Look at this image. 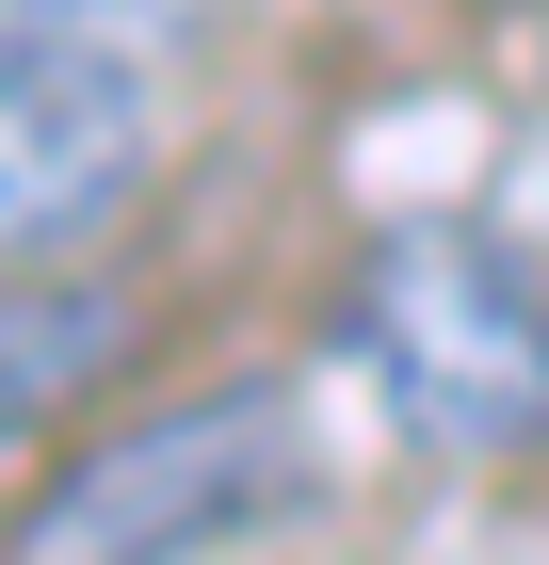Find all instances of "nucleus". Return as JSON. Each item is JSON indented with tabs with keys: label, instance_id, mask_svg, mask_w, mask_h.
Instances as JSON below:
<instances>
[{
	"label": "nucleus",
	"instance_id": "obj_1",
	"mask_svg": "<svg viewBox=\"0 0 549 565\" xmlns=\"http://www.w3.org/2000/svg\"><path fill=\"white\" fill-rule=\"evenodd\" d=\"M339 355L453 469L549 452V291L485 226H388L372 259H356V291H339Z\"/></svg>",
	"mask_w": 549,
	"mask_h": 565
},
{
	"label": "nucleus",
	"instance_id": "obj_3",
	"mask_svg": "<svg viewBox=\"0 0 549 565\" xmlns=\"http://www.w3.org/2000/svg\"><path fill=\"white\" fill-rule=\"evenodd\" d=\"M162 162V97L146 65H65V49H0V259H65L146 194Z\"/></svg>",
	"mask_w": 549,
	"mask_h": 565
},
{
	"label": "nucleus",
	"instance_id": "obj_4",
	"mask_svg": "<svg viewBox=\"0 0 549 565\" xmlns=\"http://www.w3.org/2000/svg\"><path fill=\"white\" fill-rule=\"evenodd\" d=\"M129 372V291H82V275H17L0 259V469L33 452L82 388Z\"/></svg>",
	"mask_w": 549,
	"mask_h": 565
},
{
	"label": "nucleus",
	"instance_id": "obj_5",
	"mask_svg": "<svg viewBox=\"0 0 549 565\" xmlns=\"http://www.w3.org/2000/svg\"><path fill=\"white\" fill-rule=\"evenodd\" d=\"M211 33V0H0V49H65V65H146L162 82L178 49Z\"/></svg>",
	"mask_w": 549,
	"mask_h": 565
},
{
	"label": "nucleus",
	"instance_id": "obj_2",
	"mask_svg": "<svg viewBox=\"0 0 549 565\" xmlns=\"http://www.w3.org/2000/svg\"><path fill=\"white\" fill-rule=\"evenodd\" d=\"M324 501V436H307L292 388H194L162 404V420H114L97 452H65V469L17 501V550L49 565H162V550H243V533L307 518Z\"/></svg>",
	"mask_w": 549,
	"mask_h": 565
}]
</instances>
